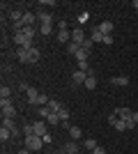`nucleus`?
<instances>
[{"label":"nucleus","mask_w":138,"mask_h":154,"mask_svg":"<svg viewBox=\"0 0 138 154\" xmlns=\"http://www.w3.org/2000/svg\"><path fill=\"white\" fill-rule=\"evenodd\" d=\"M9 138H14V134H12V131H9V129L0 127V140L5 143V140H9Z\"/></svg>","instance_id":"obj_22"},{"label":"nucleus","mask_w":138,"mask_h":154,"mask_svg":"<svg viewBox=\"0 0 138 154\" xmlns=\"http://www.w3.org/2000/svg\"><path fill=\"white\" fill-rule=\"evenodd\" d=\"M58 115H60V120H62V122H67V120H69V110H67V108H62V110L58 113Z\"/></svg>","instance_id":"obj_32"},{"label":"nucleus","mask_w":138,"mask_h":154,"mask_svg":"<svg viewBox=\"0 0 138 154\" xmlns=\"http://www.w3.org/2000/svg\"><path fill=\"white\" fill-rule=\"evenodd\" d=\"M111 83L118 85V88H124V85H129V76H113Z\"/></svg>","instance_id":"obj_13"},{"label":"nucleus","mask_w":138,"mask_h":154,"mask_svg":"<svg viewBox=\"0 0 138 154\" xmlns=\"http://www.w3.org/2000/svg\"><path fill=\"white\" fill-rule=\"evenodd\" d=\"M72 42H76V44H83V42H85V35H83V30H81V28L72 30Z\"/></svg>","instance_id":"obj_12"},{"label":"nucleus","mask_w":138,"mask_h":154,"mask_svg":"<svg viewBox=\"0 0 138 154\" xmlns=\"http://www.w3.org/2000/svg\"><path fill=\"white\" fill-rule=\"evenodd\" d=\"M83 85H85L87 90H94V88H97V78H94V76H87V78H85V83H83Z\"/></svg>","instance_id":"obj_24"},{"label":"nucleus","mask_w":138,"mask_h":154,"mask_svg":"<svg viewBox=\"0 0 138 154\" xmlns=\"http://www.w3.org/2000/svg\"><path fill=\"white\" fill-rule=\"evenodd\" d=\"M16 55H19L21 62H30V55H28V51H23V48H19V51H16Z\"/></svg>","instance_id":"obj_28"},{"label":"nucleus","mask_w":138,"mask_h":154,"mask_svg":"<svg viewBox=\"0 0 138 154\" xmlns=\"http://www.w3.org/2000/svg\"><path fill=\"white\" fill-rule=\"evenodd\" d=\"M131 120H133V122L138 124V113H133V117H131Z\"/></svg>","instance_id":"obj_38"},{"label":"nucleus","mask_w":138,"mask_h":154,"mask_svg":"<svg viewBox=\"0 0 138 154\" xmlns=\"http://www.w3.org/2000/svg\"><path fill=\"white\" fill-rule=\"evenodd\" d=\"M104 44H106V46L113 44V35H106V37H104Z\"/></svg>","instance_id":"obj_34"},{"label":"nucleus","mask_w":138,"mask_h":154,"mask_svg":"<svg viewBox=\"0 0 138 154\" xmlns=\"http://www.w3.org/2000/svg\"><path fill=\"white\" fill-rule=\"evenodd\" d=\"M97 30L101 32V35H113V30H115V26H113V21H101V23H99L97 26Z\"/></svg>","instance_id":"obj_4"},{"label":"nucleus","mask_w":138,"mask_h":154,"mask_svg":"<svg viewBox=\"0 0 138 154\" xmlns=\"http://www.w3.org/2000/svg\"><path fill=\"white\" fill-rule=\"evenodd\" d=\"M26 97H28V101H30V103H39V97H41V94L35 90V88H28Z\"/></svg>","instance_id":"obj_10"},{"label":"nucleus","mask_w":138,"mask_h":154,"mask_svg":"<svg viewBox=\"0 0 138 154\" xmlns=\"http://www.w3.org/2000/svg\"><path fill=\"white\" fill-rule=\"evenodd\" d=\"M28 136H35V127L32 124H23V138H28Z\"/></svg>","instance_id":"obj_29"},{"label":"nucleus","mask_w":138,"mask_h":154,"mask_svg":"<svg viewBox=\"0 0 138 154\" xmlns=\"http://www.w3.org/2000/svg\"><path fill=\"white\" fill-rule=\"evenodd\" d=\"M92 152H94V154H106V149L101 147V145H99V147H97V149H92Z\"/></svg>","instance_id":"obj_36"},{"label":"nucleus","mask_w":138,"mask_h":154,"mask_svg":"<svg viewBox=\"0 0 138 154\" xmlns=\"http://www.w3.org/2000/svg\"><path fill=\"white\" fill-rule=\"evenodd\" d=\"M92 42H94V44H104V35H101V32L97 30V28H94V30H92Z\"/></svg>","instance_id":"obj_21"},{"label":"nucleus","mask_w":138,"mask_h":154,"mask_svg":"<svg viewBox=\"0 0 138 154\" xmlns=\"http://www.w3.org/2000/svg\"><path fill=\"white\" fill-rule=\"evenodd\" d=\"M35 21H37V14H32V12H26V14H23V26H32Z\"/></svg>","instance_id":"obj_16"},{"label":"nucleus","mask_w":138,"mask_h":154,"mask_svg":"<svg viewBox=\"0 0 138 154\" xmlns=\"http://www.w3.org/2000/svg\"><path fill=\"white\" fill-rule=\"evenodd\" d=\"M37 115H39V120H46V117L51 115V108H48V106H39V113H37Z\"/></svg>","instance_id":"obj_25"},{"label":"nucleus","mask_w":138,"mask_h":154,"mask_svg":"<svg viewBox=\"0 0 138 154\" xmlns=\"http://www.w3.org/2000/svg\"><path fill=\"white\" fill-rule=\"evenodd\" d=\"M83 48H85V51H92V46H94V42H92V39H85V42H83Z\"/></svg>","instance_id":"obj_33"},{"label":"nucleus","mask_w":138,"mask_h":154,"mask_svg":"<svg viewBox=\"0 0 138 154\" xmlns=\"http://www.w3.org/2000/svg\"><path fill=\"white\" fill-rule=\"evenodd\" d=\"M32 127H35V136H41V138H44V136L48 134V122H46V120H37V122H32Z\"/></svg>","instance_id":"obj_3"},{"label":"nucleus","mask_w":138,"mask_h":154,"mask_svg":"<svg viewBox=\"0 0 138 154\" xmlns=\"http://www.w3.org/2000/svg\"><path fill=\"white\" fill-rule=\"evenodd\" d=\"M0 108H2V117H16V108H14L12 99H0Z\"/></svg>","instance_id":"obj_2"},{"label":"nucleus","mask_w":138,"mask_h":154,"mask_svg":"<svg viewBox=\"0 0 138 154\" xmlns=\"http://www.w3.org/2000/svg\"><path fill=\"white\" fill-rule=\"evenodd\" d=\"M78 48H81V44H76V42H69V44H67V53H69V55H76Z\"/></svg>","instance_id":"obj_23"},{"label":"nucleus","mask_w":138,"mask_h":154,"mask_svg":"<svg viewBox=\"0 0 138 154\" xmlns=\"http://www.w3.org/2000/svg\"><path fill=\"white\" fill-rule=\"evenodd\" d=\"M37 21H41V26H46V23H53V14H51V12H44V9H39V12H37Z\"/></svg>","instance_id":"obj_9"},{"label":"nucleus","mask_w":138,"mask_h":154,"mask_svg":"<svg viewBox=\"0 0 138 154\" xmlns=\"http://www.w3.org/2000/svg\"><path fill=\"white\" fill-rule=\"evenodd\" d=\"M87 154H94V152H87Z\"/></svg>","instance_id":"obj_40"},{"label":"nucleus","mask_w":138,"mask_h":154,"mask_svg":"<svg viewBox=\"0 0 138 154\" xmlns=\"http://www.w3.org/2000/svg\"><path fill=\"white\" fill-rule=\"evenodd\" d=\"M81 136H83V131H81V127H72V129H69V138H72V140H78Z\"/></svg>","instance_id":"obj_20"},{"label":"nucleus","mask_w":138,"mask_h":154,"mask_svg":"<svg viewBox=\"0 0 138 154\" xmlns=\"http://www.w3.org/2000/svg\"><path fill=\"white\" fill-rule=\"evenodd\" d=\"M23 145H26L30 152H39L41 145H44V138H41V136H28V138H23Z\"/></svg>","instance_id":"obj_1"},{"label":"nucleus","mask_w":138,"mask_h":154,"mask_svg":"<svg viewBox=\"0 0 138 154\" xmlns=\"http://www.w3.org/2000/svg\"><path fill=\"white\" fill-rule=\"evenodd\" d=\"M39 32L44 35V37H46V35H51V32H53V23H46V26H39Z\"/></svg>","instance_id":"obj_30"},{"label":"nucleus","mask_w":138,"mask_h":154,"mask_svg":"<svg viewBox=\"0 0 138 154\" xmlns=\"http://www.w3.org/2000/svg\"><path fill=\"white\" fill-rule=\"evenodd\" d=\"M60 154H62V152H60Z\"/></svg>","instance_id":"obj_41"},{"label":"nucleus","mask_w":138,"mask_h":154,"mask_svg":"<svg viewBox=\"0 0 138 154\" xmlns=\"http://www.w3.org/2000/svg\"><path fill=\"white\" fill-rule=\"evenodd\" d=\"M83 147H85L87 152H92V149H97L99 145H97V140H94V138H85V140H83Z\"/></svg>","instance_id":"obj_17"},{"label":"nucleus","mask_w":138,"mask_h":154,"mask_svg":"<svg viewBox=\"0 0 138 154\" xmlns=\"http://www.w3.org/2000/svg\"><path fill=\"white\" fill-rule=\"evenodd\" d=\"M21 32H23V35H26L28 39H32V37H35V35H37V32H39V30H37V28H35V26H26V28H23V30H21Z\"/></svg>","instance_id":"obj_18"},{"label":"nucleus","mask_w":138,"mask_h":154,"mask_svg":"<svg viewBox=\"0 0 138 154\" xmlns=\"http://www.w3.org/2000/svg\"><path fill=\"white\" fill-rule=\"evenodd\" d=\"M60 152H62V154H78V143H76V140H69V143H65Z\"/></svg>","instance_id":"obj_7"},{"label":"nucleus","mask_w":138,"mask_h":154,"mask_svg":"<svg viewBox=\"0 0 138 154\" xmlns=\"http://www.w3.org/2000/svg\"><path fill=\"white\" fill-rule=\"evenodd\" d=\"M58 42L60 44H69V42H72V32L69 30H58Z\"/></svg>","instance_id":"obj_11"},{"label":"nucleus","mask_w":138,"mask_h":154,"mask_svg":"<svg viewBox=\"0 0 138 154\" xmlns=\"http://www.w3.org/2000/svg\"><path fill=\"white\" fill-rule=\"evenodd\" d=\"M9 97H12V90H9L7 85H2V88H0V99H9Z\"/></svg>","instance_id":"obj_31"},{"label":"nucleus","mask_w":138,"mask_h":154,"mask_svg":"<svg viewBox=\"0 0 138 154\" xmlns=\"http://www.w3.org/2000/svg\"><path fill=\"white\" fill-rule=\"evenodd\" d=\"M46 122H48V124H60L62 120H60V115H58V113H51V115L46 117Z\"/></svg>","instance_id":"obj_27"},{"label":"nucleus","mask_w":138,"mask_h":154,"mask_svg":"<svg viewBox=\"0 0 138 154\" xmlns=\"http://www.w3.org/2000/svg\"><path fill=\"white\" fill-rule=\"evenodd\" d=\"M28 55H30V62H28V64H32V62H37V60H39V51H37V48H30V51H28Z\"/></svg>","instance_id":"obj_26"},{"label":"nucleus","mask_w":138,"mask_h":154,"mask_svg":"<svg viewBox=\"0 0 138 154\" xmlns=\"http://www.w3.org/2000/svg\"><path fill=\"white\" fill-rule=\"evenodd\" d=\"M2 127L5 129H9L14 136H19L21 131H19V127H16V122H14V117H2Z\"/></svg>","instance_id":"obj_6"},{"label":"nucleus","mask_w":138,"mask_h":154,"mask_svg":"<svg viewBox=\"0 0 138 154\" xmlns=\"http://www.w3.org/2000/svg\"><path fill=\"white\" fill-rule=\"evenodd\" d=\"M19 154H30V149H28V147H23V149H21Z\"/></svg>","instance_id":"obj_37"},{"label":"nucleus","mask_w":138,"mask_h":154,"mask_svg":"<svg viewBox=\"0 0 138 154\" xmlns=\"http://www.w3.org/2000/svg\"><path fill=\"white\" fill-rule=\"evenodd\" d=\"M85 78H87V74H85V71H81V69H76V71L72 74L74 85H83V83H85Z\"/></svg>","instance_id":"obj_8"},{"label":"nucleus","mask_w":138,"mask_h":154,"mask_svg":"<svg viewBox=\"0 0 138 154\" xmlns=\"http://www.w3.org/2000/svg\"><path fill=\"white\" fill-rule=\"evenodd\" d=\"M133 9H136V12H138V0H133Z\"/></svg>","instance_id":"obj_39"},{"label":"nucleus","mask_w":138,"mask_h":154,"mask_svg":"<svg viewBox=\"0 0 138 154\" xmlns=\"http://www.w3.org/2000/svg\"><path fill=\"white\" fill-rule=\"evenodd\" d=\"M23 14H26V12H21V9H12V12H9L12 23H21V21H23Z\"/></svg>","instance_id":"obj_15"},{"label":"nucleus","mask_w":138,"mask_h":154,"mask_svg":"<svg viewBox=\"0 0 138 154\" xmlns=\"http://www.w3.org/2000/svg\"><path fill=\"white\" fill-rule=\"evenodd\" d=\"M48 108H51V113H60L65 106H62L60 101H55V99H51V101H48Z\"/></svg>","instance_id":"obj_19"},{"label":"nucleus","mask_w":138,"mask_h":154,"mask_svg":"<svg viewBox=\"0 0 138 154\" xmlns=\"http://www.w3.org/2000/svg\"><path fill=\"white\" fill-rule=\"evenodd\" d=\"M39 5H48V7H53V5H55V0H41Z\"/></svg>","instance_id":"obj_35"},{"label":"nucleus","mask_w":138,"mask_h":154,"mask_svg":"<svg viewBox=\"0 0 138 154\" xmlns=\"http://www.w3.org/2000/svg\"><path fill=\"white\" fill-rule=\"evenodd\" d=\"M74 58H76V62H87V58H90V51H85V48L81 46V48H78V53H76Z\"/></svg>","instance_id":"obj_14"},{"label":"nucleus","mask_w":138,"mask_h":154,"mask_svg":"<svg viewBox=\"0 0 138 154\" xmlns=\"http://www.w3.org/2000/svg\"><path fill=\"white\" fill-rule=\"evenodd\" d=\"M113 113H115L120 120H131V117H133V110H131V108H127V106H122V108H115Z\"/></svg>","instance_id":"obj_5"}]
</instances>
